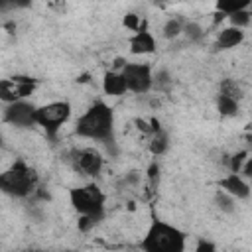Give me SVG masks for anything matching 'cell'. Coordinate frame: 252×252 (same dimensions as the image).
<instances>
[{
    "label": "cell",
    "mask_w": 252,
    "mask_h": 252,
    "mask_svg": "<svg viewBox=\"0 0 252 252\" xmlns=\"http://www.w3.org/2000/svg\"><path fill=\"white\" fill-rule=\"evenodd\" d=\"M114 132V112L108 104L96 100L89 106V110L79 116L75 124V134L81 138L96 140V142H110Z\"/></svg>",
    "instance_id": "obj_1"
},
{
    "label": "cell",
    "mask_w": 252,
    "mask_h": 252,
    "mask_svg": "<svg viewBox=\"0 0 252 252\" xmlns=\"http://www.w3.org/2000/svg\"><path fill=\"white\" fill-rule=\"evenodd\" d=\"M140 246L146 252H183L185 250V234L175 228L173 224H167L163 220H154L140 242Z\"/></svg>",
    "instance_id": "obj_2"
},
{
    "label": "cell",
    "mask_w": 252,
    "mask_h": 252,
    "mask_svg": "<svg viewBox=\"0 0 252 252\" xmlns=\"http://www.w3.org/2000/svg\"><path fill=\"white\" fill-rule=\"evenodd\" d=\"M0 189L12 197H28L37 189V173L18 159L0 177Z\"/></svg>",
    "instance_id": "obj_3"
},
{
    "label": "cell",
    "mask_w": 252,
    "mask_h": 252,
    "mask_svg": "<svg viewBox=\"0 0 252 252\" xmlns=\"http://www.w3.org/2000/svg\"><path fill=\"white\" fill-rule=\"evenodd\" d=\"M69 199L79 215H91L98 220L104 217V193L98 185L89 183L83 187H75L69 191Z\"/></svg>",
    "instance_id": "obj_4"
},
{
    "label": "cell",
    "mask_w": 252,
    "mask_h": 252,
    "mask_svg": "<svg viewBox=\"0 0 252 252\" xmlns=\"http://www.w3.org/2000/svg\"><path fill=\"white\" fill-rule=\"evenodd\" d=\"M69 116H71V104L65 100H55L37 106V126H41L51 140L57 136V130L69 120Z\"/></svg>",
    "instance_id": "obj_5"
},
{
    "label": "cell",
    "mask_w": 252,
    "mask_h": 252,
    "mask_svg": "<svg viewBox=\"0 0 252 252\" xmlns=\"http://www.w3.org/2000/svg\"><path fill=\"white\" fill-rule=\"evenodd\" d=\"M128 91L144 94L152 89L154 85V77H152V69L148 63H124V67L120 69Z\"/></svg>",
    "instance_id": "obj_6"
},
{
    "label": "cell",
    "mask_w": 252,
    "mask_h": 252,
    "mask_svg": "<svg viewBox=\"0 0 252 252\" xmlns=\"http://www.w3.org/2000/svg\"><path fill=\"white\" fill-rule=\"evenodd\" d=\"M4 120L16 128H32L37 124V106L22 98L8 102L4 108Z\"/></svg>",
    "instance_id": "obj_7"
},
{
    "label": "cell",
    "mask_w": 252,
    "mask_h": 252,
    "mask_svg": "<svg viewBox=\"0 0 252 252\" xmlns=\"http://www.w3.org/2000/svg\"><path fill=\"white\" fill-rule=\"evenodd\" d=\"M71 161H73V167L83 173V175H98L100 169H102V156L98 150L94 148H85V150H75L71 154Z\"/></svg>",
    "instance_id": "obj_8"
},
{
    "label": "cell",
    "mask_w": 252,
    "mask_h": 252,
    "mask_svg": "<svg viewBox=\"0 0 252 252\" xmlns=\"http://www.w3.org/2000/svg\"><path fill=\"white\" fill-rule=\"evenodd\" d=\"M130 51L134 55H148L156 51V39L146 30V24H142V28L130 37Z\"/></svg>",
    "instance_id": "obj_9"
},
{
    "label": "cell",
    "mask_w": 252,
    "mask_h": 252,
    "mask_svg": "<svg viewBox=\"0 0 252 252\" xmlns=\"http://www.w3.org/2000/svg\"><path fill=\"white\" fill-rule=\"evenodd\" d=\"M220 189H224L226 193H230L234 199H248L250 197V187L248 183L234 171H230V175H226L224 179H220Z\"/></svg>",
    "instance_id": "obj_10"
},
{
    "label": "cell",
    "mask_w": 252,
    "mask_h": 252,
    "mask_svg": "<svg viewBox=\"0 0 252 252\" xmlns=\"http://www.w3.org/2000/svg\"><path fill=\"white\" fill-rule=\"evenodd\" d=\"M242 39H244V32H242V28L230 26V28L220 30L215 47L220 49V51H222V49H230V47H236L238 43H242Z\"/></svg>",
    "instance_id": "obj_11"
},
{
    "label": "cell",
    "mask_w": 252,
    "mask_h": 252,
    "mask_svg": "<svg viewBox=\"0 0 252 252\" xmlns=\"http://www.w3.org/2000/svg\"><path fill=\"white\" fill-rule=\"evenodd\" d=\"M102 91L110 96H120L128 91L126 87V81L122 77V73H116V71H108L104 73V79H102Z\"/></svg>",
    "instance_id": "obj_12"
},
{
    "label": "cell",
    "mask_w": 252,
    "mask_h": 252,
    "mask_svg": "<svg viewBox=\"0 0 252 252\" xmlns=\"http://www.w3.org/2000/svg\"><path fill=\"white\" fill-rule=\"evenodd\" d=\"M217 110H219L222 116H234V114L238 112V98L220 93V94L217 96Z\"/></svg>",
    "instance_id": "obj_13"
},
{
    "label": "cell",
    "mask_w": 252,
    "mask_h": 252,
    "mask_svg": "<svg viewBox=\"0 0 252 252\" xmlns=\"http://www.w3.org/2000/svg\"><path fill=\"white\" fill-rule=\"evenodd\" d=\"M167 146H169V138H167V132H165V130L159 128L158 132L152 134V140H150V152H152L154 156H161V154H165Z\"/></svg>",
    "instance_id": "obj_14"
},
{
    "label": "cell",
    "mask_w": 252,
    "mask_h": 252,
    "mask_svg": "<svg viewBox=\"0 0 252 252\" xmlns=\"http://www.w3.org/2000/svg\"><path fill=\"white\" fill-rule=\"evenodd\" d=\"M252 4V0H217V10L230 16L238 10H246Z\"/></svg>",
    "instance_id": "obj_15"
},
{
    "label": "cell",
    "mask_w": 252,
    "mask_h": 252,
    "mask_svg": "<svg viewBox=\"0 0 252 252\" xmlns=\"http://www.w3.org/2000/svg\"><path fill=\"white\" fill-rule=\"evenodd\" d=\"M12 81L16 83V89H18V94H20V98H26V96H30V94L33 93V89H35V79H32V77L14 75V77H12Z\"/></svg>",
    "instance_id": "obj_16"
},
{
    "label": "cell",
    "mask_w": 252,
    "mask_h": 252,
    "mask_svg": "<svg viewBox=\"0 0 252 252\" xmlns=\"http://www.w3.org/2000/svg\"><path fill=\"white\" fill-rule=\"evenodd\" d=\"M0 98L8 104V102H14V100H20V94H18V89H16V83L12 79H4L0 83Z\"/></svg>",
    "instance_id": "obj_17"
},
{
    "label": "cell",
    "mask_w": 252,
    "mask_h": 252,
    "mask_svg": "<svg viewBox=\"0 0 252 252\" xmlns=\"http://www.w3.org/2000/svg\"><path fill=\"white\" fill-rule=\"evenodd\" d=\"M183 33H185V37H187L191 43L201 41V39H203V35H205L203 28H201L197 22H187V24L183 26Z\"/></svg>",
    "instance_id": "obj_18"
},
{
    "label": "cell",
    "mask_w": 252,
    "mask_h": 252,
    "mask_svg": "<svg viewBox=\"0 0 252 252\" xmlns=\"http://www.w3.org/2000/svg\"><path fill=\"white\" fill-rule=\"evenodd\" d=\"M215 203H217V207H219L220 211H224V213H232V211H234V197H232L230 193H226L224 189L215 195Z\"/></svg>",
    "instance_id": "obj_19"
},
{
    "label": "cell",
    "mask_w": 252,
    "mask_h": 252,
    "mask_svg": "<svg viewBox=\"0 0 252 252\" xmlns=\"http://www.w3.org/2000/svg\"><path fill=\"white\" fill-rule=\"evenodd\" d=\"M181 32H183V26H181V22H179L177 18L167 20V22H165V26H163V35H165L167 39H175Z\"/></svg>",
    "instance_id": "obj_20"
},
{
    "label": "cell",
    "mask_w": 252,
    "mask_h": 252,
    "mask_svg": "<svg viewBox=\"0 0 252 252\" xmlns=\"http://www.w3.org/2000/svg\"><path fill=\"white\" fill-rule=\"evenodd\" d=\"M228 18H230V24H232V26H236V28H246V26L250 24V20H252V14H250L248 10H238V12L230 14Z\"/></svg>",
    "instance_id": "obj_21"
},
{
    "label": "cell",
    "mask_w": 252,
    "mask_h": 252,
    "mask_svg": "<svg viewBox=\"0 0 252 252\" xmlns=\"http://www.w3.org/2000/svg\"><path fill=\"white\" fill-rule=\"evenodd\" d=\"M246 158H248V152H246V150H240V152H236L234 156H230V159H228V167H230V171L240 173V169H242Z\"/></svg>",
    "instance_id": "obj_22"
},
{
    "label": "cell",
    "mask_w": 252,
    "mask_h": 252,
    "mask_svg": "<svg viewBox=\"0 0 252 252\" xmlns=\"http://www.w3.org/2000/svg\"><path fill=\"white\" fill-rule=\"evenodd\" d=\"M220 93L228 94V96H234V98H240V87L234 81H230V79H224L220 83Z\"/></svg>",
    "instance_id": "obj_23"
},
{
    "label": "cell",
    "mask_w": 252,
    "mask_h": 252,
    "mask_svg": "<svg viewBox=\"0 0 252 252\" xmlns=\"http://www.w3.org/2000/svg\"><path fill=\"white\" fill-rule=\"evenodd\" d=\"M96 222H98V219H94V217H91V215H81V219H79V230L89 232Z\"/></svg>",
    "instance_id": "obj_24"
},
{
    "label": "cell",
    "mask_w": 252,
    "mask_h": 252,
    "mask_svg": "<svg viewBox=\"0 0 252 252\" xmlns=\"http://www.w3.org/2000/svg\"><path fill=\"white\" fill-rule=\"evenodd\" d=\"M124 26H126L128 30L138 32V30H140V16H138V14H134V12L126 14V16H124Z\"/></svg>",
    "instance_id": "obj_25"
},
{
    "label": "cell",
    "mask_w": 252,
    "mask_h": 252,
    "mask_svg": "<svg viewBox=\"0 0 252 252\" xmlns=\"http://www.w3.org/2000/svg\"><path fill=\"white\" fill-rule=\"evenodd\" d=\"M2 10H10V8H26L32 4V0H0Z\"/></svg>",
    "instance_id": "obj_26"
},
{
    "label": "cell",
    "mask_w": 252,
    "mask_h": 252,
    "mask_svg": "<svg viewBox=\"0 0 252 252\" xmlns=\"http://www.w3.org/2000/svg\"><path fill=\"white\" fill-rule=\"evenodd\" d=\"M148 179H150V185H152V187L158 185V179H159V165H158L156 161L148 167Z\"/></svg>",
    "instance_id": "obj_27"
},
{
    "label": "cell",
    "mask_w": 252,
    "mask_h": 252,
    "mask_svg": "<svg viewBox=\"0 0 252 252\" xmlns=\"http://www.w3.org/2000/svg\"><path fill=\"white\" fill-rule=\"evenodd\" d=\"M156 83H158V87H163V89H165V87L171 83L169 73H167V71H163V69H161V71H158V75H156Z\"/></svg>",
    "instance_id": "obj_28"
},
{
    "label": "cell",
    "mask_w": 252,
    "mask_h": 252,
    "mask_svg": "<svg viewBox=\"0 0 252 252\" xmlns=\"http://www.w3.org/2000/svg\"><path fill=\"white\" fill-rule=\"evenodd\" d=\"M240 171H242L244 177H252V154H248V158H246V161H244Z\"/></svg>",
    "instance_id": "obj_29"
},
{
    "label": "cell",
    "mask_w": 252,
    "mask_h": 252,
    "mask_svg": "<svg viewBox=\"0 0 252 252\" xmlns=\"http://www.w3.org/2000/svg\"><path fill=\"white\" fill-rule=\"evenodd\" d=\"M124 181H126L128 185H138V183H140V173H138V171H130V173H126Z\"/></svg>",
    "instance_id": "obj_30"
},
{
    "label": "cell",
    "mask_w": 252,
    "mask_h": 252,
    "mask_svg": "<svg viewBox=\"0 0 252 252\" xmlns=\"http://www.w3.org/2000/svg\"><path fill=\"white\" fill-rule=\"evenodd\" d=\"M213 252L215 250V244H211V242H205V240H201L199 244H197V252Z\"/></svg>",
    "instance_id": "obj_31"
},
{
    "label": "cell",
    "mask_w": 252,
    "mask_h": 252,
    "mask_svg": "<svg viewBox=\"0 0 252 252\" xmlns=\"http://www.w3.org/2000/svg\"><path fill=\"white\" fill-rule=\"evenodd\" d=\"M156 2H163V0H156Z\"/></svg>",
    "instance_id": "obj_32"
},
{
    "label": "cell",
    "mask_w": 252,
    "mask_h": 252,
    "mask_svg": "<svg viewBox=\"0 0 252 252\" xmlns=\"http://www.w3.org/2000/svg\"><path fill=\"white\" fill-rule=\"evenodd\" d=\"M250 6H252V4H250ZM250 14H252V10H250Z\"/></svg>",
    "instance_id": "obj_33"
}]
</instances>
